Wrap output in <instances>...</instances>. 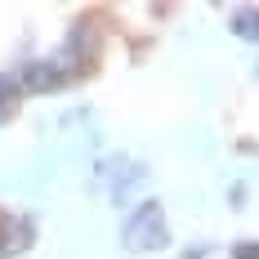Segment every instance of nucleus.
Returning <instances> with one entry per match:
<instances>
[{"label":"nucleus","instance_id":"3","mask_svg":"<svg viewBox=\"0 0 259 259\" xmlns=\"http://www.w3.org/2000/svg\"><path fill=\"white\" fill-rule=\"evenodd\" d=\"M31 241H36V224L27 214H0V259L23 255Z\"/></svg>","mask_w":259,"mask_h":259},{"label":"nucleus","instance_id":"6","mask_svg":"<svg viewBox=\"0 0 259 259\" xmlns=\"http://www.w3.org/2000/svg\"><path fill=\"white\" fill-rule=\"evenodd\" d=\"M18 99V76L14 72H0V112L9 116V103Z\"/></svg>","mask_w":259,"mask_h":259},{"label":"nucleus","instance_id":"5","mask_svg":"<svg viewBox=\"0 0 259 259\" xmlns=\"http://www.w3.org/2000/svg\"><path fill=\"white\" fill-rule=\"evenodd\" d=\"M233 36H237V40L259 45V5H241V9H233Z\"/></svg>","mask_w":259,"mask_h":259},{"label":"nucleus","instance_id":"1","mask_svg":"<svg viewBox=\"0 0 259 259\" xmlns=\"http://www.w3.org/2000/svg\"><path fill=\"white\" fill-rule=\"evenodd\" d=\"M121 246L130 255H148V250L170 246V224H165L161 201H139L130 210V219L121 224Z\"/></svg>","mask_w":259,"mask_h":259},{"label":"nucleus","instance_id":"7","mask_svg":"<svg viewBox=\"0 0 259 259\" xmlns=\"http://www.w3.org/2000/svg\"><path fill=\"white\" fill-rule=\"evenodd\" d=\"M233 259H259V241H237Z\"/></svg>","mask_w":259,"mask_h":259},{"label":"nucleus","instance_id":"4","mask_svg":"<svg viewBox=\"0 0 259 259\" xmlns=\"http://www.w3.org/2000/svg\"><path fill=\"white\" fill-rule=\"evenodd\" d=\"M67 80V72L54 63V58H36V63H27L23 72H18V90H31V94H50Z\"/></svg>","mask_w":259,"mask_h":259},{"label":"nucleus","instance_id":"2","mask_svg":"<svg viewBox=\"0 0 259 259\" xmlns=\"http://www.w3.org/2000/svg\"><path fill=\"white\" fill-rule=\"evenodd\" d=\"M143 179H148V170H143L134 156H107V161H99V188H107V197H112L116 206H125L130 192Z\"/></svg>","mask_w":259,"mask_h":259}]
</instances>
